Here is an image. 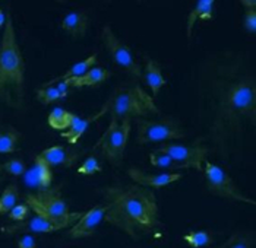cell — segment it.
<instances>
[{"mask_svg":"<svg viewBox=\"0 0 256 248\" xmlns=\"http://www.w3.org/2000/svg\"><path fill=\"white\" fill-rule=\"evenodd\" d=\"M101 38L106 45V48L108 50L110 56L113 57L114 63L118 64L122 69H124L129 75L135 77H142V69L138 63L135 61V58L132 56L130 48L114 35V32L112 31L110 26H104L102 32H101Z\"/></svg>","mask_w":256,"mask_h":248,"instance_id":"obj_9","label":"cell"},{"mask_svg":"<svg viewBox=\"0 0 256 248\" xmlns=\"http://www.w3.org/2000/svg\"><path fill=\"white\" fill-rule=\"evenodd\" d=\"M157 152L166 153L170 156L182 170L184 168H195L198 171L202 170V162L205 161V156L208 149L205 146L195 145V146H186V145H162L157 149Z\"/></svg>","mask_w":256,"mask_h":248,"instance_id":"obj_10","label":"cell"},{"mask_svg":"<svg viewBox=\"0 0 256 248\" xmlns=\"http://www.w3.org/2000/svg\"><path fill=\"white\" fill-rule=\"evenodd\" d=\"M106 212H107V205H101L84 213L78 222L68 232L69 237L74 240H79V238H88L94 235L106 216Z\"/></svg>","mask_w":256,"mask_h":248,"instance_id":"obj_12","label":"cell"},{"mask_svg":"<svg viewBox=\"0 0 256 248\" xmlns=\"http://www.w3.org/2000/svg\"><path fill=\"white\" fill-rule=\"evenodd\" d=\"M102 194L107 202L104 219L130 238L139 240L160 225L154 191L134 184L107 187Z\"/></svg>","mask_w":256,"mask_h":248,"instance_id":"obj_1","label":"cell"},{"mask_svg":"<svg viewBox=\"0 0 256 248\" xmlns=\"http://www.w3.org/2000/svg\"><path fill=\"white\" fill-rule=\"evenodd\" d=\"M20 200V189L16 184H9L0 196V215H6L16 206Z\"/></svg>","mask_w":256,"mask_h":248,"instance_id":"obj_23","label":"cell"},{"mask_svg":"<svg viewBox=\"0 0 256 248\" xmlns=\"http://www.w3.org/2000/svg\"><path fill=\"white\" fill-rule=\"evenodd\" d=\"M130 133V120H116L112 118L110 126L104 134L100 137V140L96 143L94 149H100L102 156L112 164V165H122L123 155L128 145V139Z\"/></svg>","mask_w":256,"mask_h":248,"instance_id":"obj_6","label":"cell"},{"mask_svg":"<svg viewBox=\"0 0 256 248\" xmlns=\"http://www.w3.org/2000/svg\"><path fill=\"white\" fill-rule=\"evenodd\" d=\"M96 63H97V54H92V56H90V57L82 60V61L75 63L64 75L53 79L52 82H48V83H46V85H42V86H50L53 82H58V80H68V79H75V77L82 76V75H85L90 69H92V66H94Z\"/></svg>","mask_w":256,"mask_h":248,"instance_id":"obj_21","label":"cell"},{"mask_svg":"<svg viewBox=\"0 0 256 248\" xmlns=\"http://www.w3.org/2000/svg\"><path fill=\"white\" fill-rule=\"evenodd\" d=\"M186 136L184 130L173 118L164 120H138V136L136 140L140 145L157 143L173 139H183Z\"/></svg>","mask_w":256,"mask_h":248,"instance_id":"obj_7","label":"cell"},{"mask_svg":"<svg viewBox=\"0 0 256 248\" xmlns=\"http://www.w3.org/2000/svg\"><path fill=\"white\" fill-rule=\"evenodd\" d=\"M72 115H74L72 113L58 107V108L52 110V113L48 114V118H47L48 126L52 129H54V130H64V129H68L70 126Z\"/></svg>","mask_w":256,"mask_h":248,"instance_id":"obj_24","label":"cell"},{"mask_svg":"<svg viewBox=\"0 0 256 248\" xmlns=\"http://www.w3.org/2000/svg\"><path fill=\"white\" fill-rule=\"evenodd\" d=\"M88 28V16L82 12H70L62 20V29L74 38L85 35Z\"/></svg>","mask_w":256,"mask_h":248,"instance_id":"obj_18","label":"cell"},{"mask_svg":"<svg viewBox=\"0 0 256 248\" xmlns=\"http://www.w3.org/2000/svg\"><path fill=\"white\" fill-rule=\"evenodd\" d=\"M244 7L243 15V26L248 32H256V1L255 0H242L240 1Z\"/></svg>","mask_w":256,"mask_h":248,"instance_id":"obj_26","label":"cell"},{"mask_svg":"<svg viewBox=\"0 0 256 248\" xmlns=\"http://www.w3.org/2000/svg\"><path fill=\"white\" fill-rule=\"evenodd\" d=\"M183 241L192 248H205L212 244V235L208 231H192L183 235Z\"/></svg>","mask_w":256,"mask_h":248,"instance_id":"obj_25","label":"cell"},{"mask_svg":"<svg viewBox=\"0 0 256 248\" xmlns=\"http://www.w3.org/2000/svg\"><path fill=\"white\" fill-rule=\"evenodd\" d=\"M255 240L252 234H244V232H237L233 234L221 247L218 248H254Z\"/></svg>","mask_w":256,"mask_h":248,"instance_id":"obj_27","label":"cell"},{"mask_svg":"<svg viewBox=\"0 0 256 248\" xmlns=\"http://www.w3.org/2000/svg\"><path fill=\"white\" fill-rule=\"evenodd\" d=\"M205 178H206V189L211 194L218 196V197H224V199H230V200H236L242 203H249V205H255V202L249 197H246L242 191L238 190L234 181L232 180V177L224 171L222 168H220L218 165H214L210 161H205Z\"/></svg>","mask_w":256,"mask_h":248,"instance_id":"obj_8","label":"cell"},{"mask_svg":"<svg viewBox=\"0 0 256 248\" xmlns=\"http://www.w3.org/2000/svg\"><path fill=\"white\" fill-rule=\"evenodd\" d=\"M90 118H80L78 115H72V123H70V126H69V130L68 132H64V133H60L62 134V137H64L66 140H68V145H70V146H74V145H76L78 143V140L84 136V133L86 132V129H88V126H90Z\"/></svg>","mask_w":256,"mask_h":248,"instance_id":"obj_20","label":"cell"},{"mask_svg":"<svg viewBox=\"0 0 256 248\" xmlns=\"http://www.w3.org/2000/svg\"><path fill=\"white\" fill-rule=\"evenodd\" d=\"M101 165H100V161L94 156V155H91V156H88L85 161H84V164L80 165L78 168V174H84V175H94L96 172H101Z\"/></svg>","mask_w":256,"mask_h":248,"instance_id":"obj_31","label":"cell"},{"mask_svg":"<svg viewBox=\"0 0 256 248\" xmlns=\"http://www.w3.org/2000/svg\"><path fill=\"white\" fill-rule=\"evenodd\" d=\"M30 216V208L26 205H16L9 212V218L16 222H24Z\"/></svg>","mask_w":256,"mask_h":248,"instance_id":"obj_32","label":"cell"},{"mask_svg":"<svg viewBox=\"0 0 256 248\" xmlns=\"http://www.w3.org/2000/svg\"><path fill=\"white\" fill-rule=\"evenodd\" d=\"M68 96L66 92H62L58 88H50V86H42L37 91V99L41 104H52L60 99H64Z\"/></svg>","mask_w":256,"mask_h":248,"instance_id":"obj_28","label":"cell"},{"mask_svg":"<svg viewBox=\"0 0 256 248\" xmlns=\"http://www.w3.org/2000/svg\"><path fill=\"white\" fill-rule=\"evenodd\" d=\"M20 139V133L10 127H0V153H14L18 151V142Z\"/></svg>","mask_w":256,"mask_h":248,"instance_id":"obj_22","label":"cell"},{"mask_svg":"<svg viewBox=\"0 0 256 248\" xmlns=\"http://www.w3.org/2000/svg\"><path fill=\"white\" fill-rule=\"evenodd\" d=\"M76 224V221H64V222H54V221H48L44 219L41 216H34L30 221H24L18 222L16 225H9V227H3L2 231L6 234H18V232H37V234H50V232H56L60 229L68 228V227H74Z\"/></svg>","mask_w":256,"mask_h":248,"instance_id":"obj_11","label":"cell"},{"mask_svg":"<svg viewBox=\"0 0 256 248\" xmlns=\"http://www.w3.org/2000/svg\"><path fill=\"white\" fill-rule=\"evenodd\" d=\"M2 167V171H6L8 174L14 175V177H20L26 172V167L24 164V161H20L18 158H14V159H9L8 162H4Z\"/></svg>","mask_w":256,"mask_h":248,"instance_id":"obj_30","label":"cell"},{"mask_svg":"<svg viewBox=\"0 0 256 248\" xmlns=\"http://www.w3.org/2000/svg\"><path fill=\"white\" fill-rule=\"evenodd\" d=\"M150 162H151V165H154L157 168H161V170L162 168L164 170H182L170 156H167L166 153L157 152V151L151 152V155H150Z\"/></svg>","mask_w":256,"mask_h":248,"instance_id":"obj_29","label":"cell"},{"mask_svg":"<svg viewBox=\"0 0 256 248\" xmlns=\"http://www.w3.org/2000/svg\"><path fill=\"white\" fill-rule=\"evenodd\" d=\"M26 206L32 210L37 216H41L48 221L64 222V221H76L78 222L82 212L70 213L66 202L62 199L59 189H44L38 190L36 194L25 196Z\"/></svg>","mask_w":256,"mask_h":248,"instance_id":"obj_5","label":"cell"},{"mask_svg":"<svg viewBox=\"0 0 256 248\" xmlns=\"http://www.w3.org/2000/svg\"><path fill=\"white\" fill-rule=\"evenodd\" d=\"M48 167H64L70 168L80 156V151L75 146H52L38 155Z\"/></svg>","mask_w":256,"mask_h":248,"instance_id":"obj_13","label":"cell"},{"mask_svg":"<svg viewBox=\"0 0 256 248\" xmlns=\"http://www.w3.org/2000/svg\"><path fill=\"white\" fill-rule=\"evenodd\" d=\"M53 180V172L52 168L40 158L37 156L34 161V167L31 168V171L26 174V183L30 186L37 187L38 190H44L48 189Z\"/></svg>","mask_w":256,"mask_h":248,"instance_id":"obj_15","label":"cell"},{"mask_svg":"<svg viewBox=\"0 0 256 248\" xmlns=\"http://www.w3.org/2000/svg\"><path fill=\"white\" fill-rule=\"evenodd\" d=\"M0 174H2V167H0ZM0 181H2V175H0Z\"/></svg>","mask_w":256,"mask_h":248,"instance_id":"obj_35","label":"cell"},{"mask_svg":"<svg viewBox=\"0 0 256 248\" xmlns=\"http://www.w3.org/2000/svg\"><path fill=\"white\" fill-rule=\"evenodd\" d=\"M25 63L16 42L14 22L6 16L4 32L0 42V102L20 108L25 95Z\"/></svg>","mask_w":256,"mask_h":248,"instance_id":"obj_3","label":"cell"},{"mask_svg":"<svg viewBox=\"0 0 256 248\" xmlns=\"http://www.w3.org/2000/svg\"><path fill=\"white\" fill-rule=\"evenodd\" d=\"M158 113L160 111L152 96L148 95L140 86L132 85L118 88L102 104L98 113L90 117V121L100 120L106 114H110L112 118L116 120H130L132 117H144Z\"/></svg>","mask_w":256,"mask_h":248,"instance_id":"obj_4","label":"cell"},{"mask_svg":"<svg viewBox=\"0 0 256 248\" xmlns=\"http://www.w3.org/2000/svg\"><path fill=\"white\" fill-rule=\"evenodd\" d=\"M218 105L214 123V134L224 137L227 132L236 129L242 120L256 118V88L254 76H240L220 83L217 91Z\"/></svg>","mask_w":256,"mask_h":248,"instance_id":"obj_2","label":"cell"},{"mask_svg":"<svg viewBox=\"0 0 256 248\" xmlns=\"http://www.w3.org/2000/svg\"><path fill=\"white\" fill-rule=\"evenodd\" d=\"M110 77V72L104 67H92L90 69L85 75L75 77V79H68V80H62L69 86L74 88H82V86H98L102 82H106Z\"/></svg>","mask_w":256,"mask_h":248,"instance_id":"obj_16","label":"cell"},{"mask_svg":"<svg viewBox=\"0 0 256 248\" xmlns=\"http://www.w3.org/2000/svg\"><path fill=\"white\" fill-rule=\"evenodd\" d=\"M4 22H6V16H4L3 10H2V7H0V28L4 25Z\"/></svg>","mask_w":256,"mask_h":248,"instance_id":"obj_34","label":"cell"},{"mask_svg":"<svg viewBox=\"0 0 256 248\" xmlns=\"http://www.w3.org/2000/svg\"><path fill=\"white\" fill-rule=\"evenodd\" d=\"M144 77H145V82L150 86V89H151L154 96H157L160 94V91H161V88L166 86V83H167V80L164 79L162 73H161L160 64L157 61L151 60V58H146Z\"/></svg>","mask_w":256,"mask_h":248,"instance_id":"obj_19","label":"cell"},{"mask_svg":"<svg viewBox=\"0 0 256 248\" xmlns=\"http://www.w3.org/2000/svg\"><path fill=\"white\" fill-rule=\"evenodd\" d=\"M128 175L135 181L140 184V187H152V189H160V187H166L172 183H176L178 180H182V174L178 172H164V174H146V172L140 171L138 168H129Z\"/></svg>","mask_w":256,"mask_h":248,"instance_id":"obj_14","label":"cell"},{"mask_svg":"<svg viewBox=\"0 0 256 248\" xmlns=\"http://www.w3.org/2000/svg\"><path fill=\"white\" fill-rule=\"evenodd\" d=\"M212 20L214 19V0H199L195 7L190 10L188 16V26H186V37L188 39L192 37V29L196 20Z\"/></svg>","mask_w":256,"mask_h":248,"instance_id":"obj_17","label":"cell"},{"mask_svg":"<svg viewBox=\"0 0 256 248\" xmlns=\"http://www.w3.org/2000/svg\"><path fill=\"white\" fill-rule=\"evenodd\" d=\"M18 248H37V241L32 235H22L18 241Z\"/></svg>","mask_w":256,"mask_h":248,"instance_id":"obj_33","label":"cell"}]
</instances>
